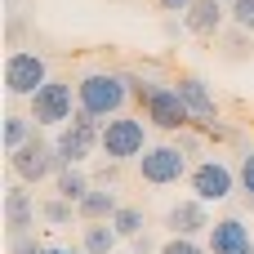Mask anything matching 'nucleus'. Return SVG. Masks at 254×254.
<instances>
[{"instance_id":"obj_1","label":"nucleus","mask_w":254,"mask_h":254,"mask_svg":"<svg viewBox=\"0 0 254 254\" xmlns=\"http://www.w3.org/2000/svg\"><path fill=\"white\" fill-rule=\"evenodd\" d=\"M129 98H134V94H129V85H125L121 71H85V76L76 80V103H80L89 116H98V121L121 116Z\"/></svg>"},{"instance_id":"obj_2","label":"nucleus","mask_w":254,"mask_h":254,"mask_svg":"<svg viewBox=\"0 0 254 254\" xmlns=\"http://www.w3.org/2000/svg\"><path fill=\"white\" fill-rule=\"evenodd\" d=\"M4 156H9L13 179H18V183H27V188H36V183H45V179H54V174L63 170L54 138H45L40 129H36V134L22 143V147H13V152H4Z\"/></svg>"},{"instance_id":"obj_3","label":"nucleus","mask_w":254,"mask_h":254,"mask_svg":"<svg viewBox=\"0 0 254 254\" xmlns=\"http://www.w3.org/2000/svg\"><path fill=\"white\" fill-rule=\"evenodd\" d=\"M152 143H147V121H138V116H112V121H103V138H98V152L107 156V161H138L143 152H147Z\"/></svg>"},{"instance_id":"obj_4","label":"nucleus","mask_w":254,"mask_h":254,"mask_svg":"<svg viewBox=\"0 0 254 254\" xmlns=\"http://www.w3.org/2000/svg\"><path fill=\"white\" fill-rule=\"evenodd\" d=\"M98 138H103V121L89 116L85 107H76V116H71L67 125H58V134H54L58 161H63V165H85V161L94 156Z\"/></svg>"},{"instance_id":"obj_5","label":"nucleus","mask_w":254,"mask_h":254,"mask_svg":"<svg viewBox=\"0 0 254 254\" xmlns=\"http://www.w3.org/2000/svg\"><path fill=\"white\" fill-rule=\"evenodd\" d=\"M31 121L40 125V129H58V125H67L71 116H76V85L71 80H58V76H49L31 98Z\"/></svg>"},{"instance_id":"obj_6","label":"nucleus","mask_w":254,"mask_h":254,"mask_svg":"<svg viewBox=\"0 0 254 254\" xmlns=\"http://www.w3.org/2000/svg\"><path fill=\"white\" fill-rule=\"evenodd\" d=\"M49 80V63L36 49H9L4 54V94L9 98H31Z\"/></svg>"},{"instance_id":"obj_7","label":"nucleus","mask_w":254,"mask_h":254,"mask_svg":"<svg viewBox=\"0 0 254 254\" xmlns=\"http://www.w3.org/2000/svg\"><path fill=\"white\" fill-rule=\"evenodd\" d=\"M192 174V165H188V156L174 147V143H156V147H147L143 156H138V179L147 183V188H174L179 179H188Z\"/></svg>"},{"instance_id":"obj_8","label":"nucleus","mask_w":254,"mask_h":254,"mask_svg":"<svg viewBox=\"0 0 254 254\" xmlns=\"http://www.w3.org/2000/svg\"><path fill=\"white\" fill-rule=\"evenodd\" d=\"M143 116H147V125H152V129H161V134H179V129H188V125H192V112H188V103L179 98L174 80L152 89V98L143 103Z\"/></svg>"},{"instance_id":"obj_9","label":"nucleus","mask_w":254,"mask_h":254,"mask_svg":"<svg viewBox=\"0 0 254 254\" xmlns=\"http://www.w3.org/2000/svg\"><path fill=\"white\" fill-rule=\"evenodd\" d=\"M237 174H232V165H223L219 156H205V161H196L192 165V174H188V188H192V196H201L205 205H214V201H228L232 192H237Z\"/></svg>"},{"instance_id":"obj_10","label":"nucleus","mask_w":254,"mask_h":254,"mask_svg":"<svg viewBox=\"0 0 254 254\" xmlns=\"http://www.w3.org/2000/svg\"><path fill=\"white\" fill-rule=\"evenodd\" d=\"M174 89H179V98L188 103L196 129H214V125H219V98H214V89H210L201 76H179Z\"/></svg>"},{"instance_id":"obj_11","label":"nucleus","mask_w":254,"mask_h":254,"mask_svg":"<svg viewBox=\"0 0 254 254\" xmlns=\"http://www.w3.org/2000/svg\"><path fill=\"white\" fill-rule=\"evenodd\" d=\"M0 210H4V232H9V241H13V237H27V232L36 228V214H40V210H36V196L27 192V183H9Z\"/></svg>"},{"instance_id":"obj_12","label":"nucleus","mask_w":254,"mask_h":254,"mask_svg":"<svg viewBox=\"0 0 254 254\" xmlns=\"http://www.w3.org/2000/svg\"><path fill=\"white\" fill-rule=\"evenodd\" d=\"M165 228L174 237H201V232L214 228V219H210V205L201 196H188V201H174L165 210Z\"/></svg>"},{"instance_id":"obj_13","label":"nucleus","mask_w":254,"mask_h":254,"mask_svg":"<svg viewBox=\"0 0 254 254\" xmlns=\"http://www.w3.org/2000/svg\"><path fill=\"white\" fill-rule=\"evenodd\" d=\"M205 246H210V254H254V237L241 214H228L205 232Z\"/></svg>"},{"instance_id":"obj_14","label":"nucleus","mask_w":254,"mask_h":254,"mask_svg":"<svg viewBox=\"0 0 254 254\" xmlns=\"http://www.w3.org/2000/svg\"><path fill=\"white\" fill-rule=\"evenodd\" d=\"M223 18H228V4H223V0H196V4L183 13V27H188L192 36H214V31L223 27Z\"/></svg>"},{"instance_id":"obj_15","label":"nucleus","mask_w":254,"mask_h":254,"mask_svg":"<svg viewBox=\"0 0 254 254\" xmlns=\"http://www.w3.org/2000/svg\"><path fill=\"white\" fill-rule=\"evenodd\" d=\"M76 210H80V219H85V223H107V219L121 210V196H116L112 188H89V192H85V201H80Z\"/></svg>"},{"instance_id":"obj_16","label":"nucleus","mask_w":254,"mask_h":254,"mask_svg":"<svg viewBox=\"0 0 254 254\" xmlns=\"http://www.w3.org/2000/svg\"><path fill=\"white\" fill-rule=\"evenodd\" d=\"M89 188H94V179H89L80 165H63V170L54 174V192H58V196H67V201H76V205L85 201V192H89Z\"/></svg>"},{"instance_id":"obj_17","label":"nucleus","mask_w":254,"mask_h":254,"mask_svg":"<svg viewBox=\"0 0 254 254\" xmlns=\"http://www.w3.org/2000/svg\"><path fill=\"white\" fill-rule=\"evenodd\" d=\"M80 246H85L89 254H116L121 250V232L112 228V219H107V223H85Z\"/></svg>"},{"instance_id":"obj_18","label":"nucleus","mask_w":254,"mask_h":254,"mask_svg":"<svg viewBox=\"0 0 254 254\" xmlns=\"http://www.w3.org/2000/svg\"><path fill=\"white\" fill-rule=\"evenodd\" d=\"M40 125L31 121V116H18V112H9L4 116V125H0V138H4V152H13V147H22L31 134H36Z\"/></svg>"},{"instance_id":"obj_19","label":"nucleus","mask_w":254,"mask_h":254,"mask_svg":"<svg viewBox=\"0 0 254 254\" xmlns=\"http://www.w3.org/2000/svg\"><path fill=\"white\" fill-rule=\"evenodd\" d=\"M40 219H45L49 228H67L71 219H80V210H76V201H67V196H49V201H40Z\"/></svg>"},{"instance_id":"obj_20","label":"nucleus","mask_w":254,"mask_h":254,"mask_svg":"<svg viewBox=\"0 0 254 254\" xmlns=\"http://www.w3.org/2000/svg\"><path fill=\"white\" fill-rule=\"evenodd\" d=\"M112 228L121 232V241H134L138 232H147V214H143L138 205H121V210L112 214Z\"/></svg>"},{"instance_id":"obj_21","label":"nucleus","mask_w":254,"mask_h":254,"mask_svg":"<svg viewBox=\"0 0 254 254\" xmlns=\"http://www.w3.org/2000/svg\"><path fill=\"white\" fill-rule=\"evenodd\" d=\"M161 254H210V246H201L196 237H174L170 232V241H161Z\"/></svg>"},{"instance_id":"obj_22","label":"nucleus","mask_w":254,"mask_h":254,"mask_svg":"<svg viewBox=\"0 0 254 254\" xmlns=\"http://www.w3.org/2000/svg\"><path fill=\"white\" fill-rule=\"evenodd\" d=\"M237 179H241V192H246V205L254 210V147L241 152V170H237Z\"/></svg>"},{"instance_id":"obj_23","label":"nucleus","mask_w":254,"mask_h":254,"mask_svg":"<svg viewBox=\"0 0 254 254\" xmlns=\"http://www.w3.org/2000/svg\"><path fill=\"white\" fill-rule=\"evenodd\" d=\"M228 18H232V27L254 31V0H232V4H228Z\"/></svg>"},{"instance_id":"obj_24","label":"nucleus","mask_w":254,"mask_h":254,"mask_svg":"<svg viewBox=\"0 0 254 254\" xmlns=\"http://www.w3.org/2000/svg\"><path fill=\"white\" fill-rule=\"evenodd\" d=\"M174 147H179V152H183V156H201V138H196V134H192V125H188V129H179V134H174Z\"/></svg>"},{"instance_id":"obj_25","label":"nucleus","mask_w":254,"mask_h":254,"mask_svg":"<svg viewBox=\"0 0 254 254\" xmlns=\"http://www.w3.org/2000/svg\"><path fill=\"white\" fill-rule=\"evenodd\" d=\"M116 179H121V161H107L103 156V170L94 174V188H116Z\"/></svg>"},{"instance_id":"obj_26","label":"nucleus","mask_w":254,"mask_h":254,"mask_svg":"<svg viewBox=\"0 0 254 254\" xmlns=\"http://www.w3.org/2000/svg\"><path fill=\"white\" fill-rule=\"evenodd\" d=\"M45 250H49V246H40L31 232H27V237H13V241H9V254H45Z\"/></svg>"},{"instance_id":"obj_27","label":"nucleus","mask_w":254,"mask_h":254,"mask_svg":"<svg viewBox=\"0 0 254 254\" xmlns=\"http://www.w3.org/2000/svg\"><path fill=\"white\" fill-rule=\"evenodd\" d=\"M129 254H161V246L152 241V232H138V237L129 241Z\"/></svg>"},{"instance_id":"obj_28","label":"nucleus","mask_w":254,"mask_h":254,"mask_svg":"<svg viewBox=\"0 0 254 254\" xmlns=\"http://www.w3.org/2000/svg\"><path fill=\"white\" fill-rule=\"evenodd\" d=\"M156 4H161V13H188L196 0H156Z\"/></svg>"},{"instance_id":"obj_29","label":"nucleus","mask_w":254,"mask_h":254,"mask_svg":"<svg viewBox=\"0 0 254 254\" xmlns=\"http://www.w3.org/2000/svg\"><path fill=\"white\" fill-rule=\"evenodd\" d=\"M183 31H188V27H183V22H174V18H170V22H165V40H179V36H183Z\"/></svg>"},{"instance_id":"obj_30","label":"nucleus","mask_w":254,"mask_h":254,"mask_svg":"<svg viewBox=\"0 0 254 254\" xmlns=\"http://www.w3.org/2000/svg\"><path fill=\"white\" fill-rule=\"evenodd\" d=\"M45 254H89V250H85V246H76V250H71V246H49Z\"/></svg>"},{"instance_id":"obj_31","label":"nucleus","mask_w":254,"mask_h":254,"mask_svg":"<svg viewBox=\"0 0 254 254\" xmlns=\"http://www.w3.org/2000/svg\"><path fill=\"white\" fill-rule=\"evenodd\" d=\"M18 4H22V0H9V13H18Z\"/></svg>"},{"instance_id":"obj_32","label":"nucleus","mask_w":254,"mask_h":254,"mask_svg":"<svg viewBox=\"0 0 254 254\" xmlns=\"http://www.w3.org/2000/svg\"><path fill=\"white\" fill-rule=\"evenodd\" d=\"M223 4H232V0H223Z\"/></svg>"},{"instance_id":"obj_33","label":"nucleus","mask_w":254,"mask_h":254,"mask_svg":"<svg viewBox=\"0 0 254 254\" xmlns=\"http://www.w3.org/2000/svg\"><path fill=\"white\" fill-rule=\"evenodd\" d=\"M116 254H125V250H116Z\"/></svg>"}]
</instances>
